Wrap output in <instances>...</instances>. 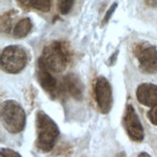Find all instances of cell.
<instances>
[{
	"label": "cell",
	"instance_id": "obj_12",
	"mask_svg": "<svg viewBox=\"0 0 157 157\" xmlns=\"http://www.w3.org/2000/svg\"><path fill=\"white\" fill-rule=\"evenodd\" d=\"M33 27V23L29 17H25L17 22L13 28V37L16 39L25 38L29 34Z\"/></svg>",
	"mask_w": 157,
	"mask_h": 157
},
{
	"label": "cell",
	"instance_id": "obj_5",
	"mask_svg": "<svg viewBox=\"0 0 157 157\" xmlns=\"http://www.w3.org/2000/svg\"><path fill=\"white\" fill-rule=\"evenodd\" d=\"M133 54L139 63V68L147 74L157 73V49L149 42L141 41L133 46Z\"/></svg>",
	"mask_w": 157,
	"mask_h": 157
},
{
	"label": "cell",
	"instance_id": "obj_10",
	"mask_svg": "<svg viewBox=\"0 0 157 157\" xmlns=\"http://www.w3.org/2000/svg\"><path fill=\"white\" fill-rule=\"evenodd\" d=\"M137 99L140 103L147 107L157 105V86L154 83H141L136 90Z\"/></svg>",
	"mask_w": 157,
	"mask_h": 157
},
{
	"label": "cell",
	"instance_id": "obj_3",
	"mask_svg": "<svg viewBox=\"0 0 157 157\" xmlns=\"http://www.w3.org/2000/svg\"><path fill=\"white\" fill-rule=\"evenodd\" d=\"M1 121L9 133L19 134L25 127V112L17 101L6 100L1 104Z\"/></svg>",
	"mask_w": 157,
	"mask_h": 157
},
{
	"label": "cell",
	"instance_id": "obj_4",
	"mask_svg": "<svg viewBox=\"0 0 157 157\" xmlns=\"http://www.w3.org/2000/svg\"><path fill=\"white\" fill-rule=\"evenodd\" d=\"M28 63V53L23 47L11 45L2 51L0 65L5 73L17 74L26 67Z\"/></svg>",
	"mask_w": 157,
	"mask_h": 157
},
{
	"label": "cell",
	"instance_id": "obj_9",
	"mask_svg": "<svg viewBox=\"0 0 157 157\" xmlns=\"http://www.w3.org/2000/svg\"><path fill=\"white\" fill-rule=\"evenodd\" d=\"M37 78L42 88H43L52 99H54L59 95L60 88L58 86V82L56 80V78H53V76L52 75L50 71L38 66Z\"/></svg>",
	"mask_w": 157,
	"mask_h": 157
},
{
	"label": "cell",
	"instance_id": "obj_15",
	"mask_svg": "<svg viewBox=\"0 0 157 157\" xmlns=\"http://www.w3.org/2000/svg\"><path fill=\"white\" fill-rule=\"evenodd\" d=\"M117 3H113L110 8H109V10L106 12V14H105V17H103V20H102V25H105L108 23V21H110V19L112 17V16L113 15L114 13V11L117 10Z\"/></svg>",
	"mask_w": 157,
	"mask_h": 157
},
{
	"label": "cell",
	"instance_id": "obj_20",
	"mask_svg": "<svg viewBox=\"0 0 157 157\" xmlns=\"http://www.w3.org/2000/svg\"><path fill=\"white\" fill-rule=\"evenodd\" d=\"M138 157H151L150 156L148 153H147V152H141L140 154H139V156Z\"/></svg>",
	"mask_w": 157,
	"mask_h": 157
},
{
	"label": "cell",
	"instance_id": "obj_2",
	"mask_svg": "<svg viewBox=\"0 0 157 157\" xmlns=\"http://www.w3.org/2000/svg\"><path fill=\"white\" fill-rule=\"evenodd\" d=\"M36 137L35 146L41 152H50L53 148L60 134L57 124L50 116L39 111L36 114Z\"/></svg>",
	"mask_w": 157,
	"mask_h": 157
},
{
	"label": "cell",
	"instance_id": "obj_14",
	"mask_svg": "<svg viewBox=\"0 0 157 157\" xmlns=\"http://www.w3.org/2000/svg\"><path fill=\"white\" fill-rule=\"evenodd\" d=\"M57 1V9L61 15H68L71 10L73 9L76 0H56Z\"/></svg>",
	"mask_w": 157,
	"mask_h": 157
},
{
	"label": "cell",
	"instance_id": "obj_11",
	"mask_svg": "<svg viewBox=\"0 0 157 157\" xmlns=\"http://www.w3.org/2000/svg\"><path fill=\"white\" fill-rule=\"evenodd\" d=\"M19 7L23 10H35L43 13L50 12L52 0H16Z\"/></svg>",
	"mask_w": 157,
	"mask_h": 157
},
{
	"label": "cell",
	"instance_id": "obj_1",
	"mask_svg": "<svg viewBox=\"0 0 157 157\" xmlns=\"http://www.w3.org/2000/svg\"><path fill=\"white\" fill-rule=\"evenodd\" d=\"M72 58V52L69 45L64 41H52L44 47L38 59V66L51 73H62Z\"/></svg>",
	"mask_w": 157,
	"mask_h": 157
},
{
	"label": "cell",
	"instance_id": "obj_17",
	"mask_svg": "<svg viewBox=\"0 0 157 157\" xmlns=\"http://www.w3.org/2000/svg\"><path fill=\"white\" fill-rule=\"evenodd\" d=\"M147 117L149 121L151 122L153 125L157 126V105L151 108V110H149L147 113Z\"/></svg>",
	"mask_w": 157,
	"mask_h": 157
},
{
	"label": "cell",
	"instance_id": "obj_16",
	"mask_svg": "<svg viewBox=\"0 0 157 157\" xmlns=\"http://www.w3.org/2000/svg\"><path fill=\"white\" fill-rule=\"evenodd\" d=\"M0 153H1V157H22L19 152L7 147H2L0 149Z\"/></svg>",
	"mask_w": 157,
	"mask_h": 157
},
{
	"label": "cell",
	"instance_id": "obj_13",
	"mask_svg": "<svg viewBox=\"0 0 157 157\" xmlns=\"http://www.w3.org/2000/svg\"><path fill=\"white\" fill-rule=\"evenodd\" d=\"M17 14L16 10H10L6 12L1 17V31L3 33H9L12 28V22H13L14 17Z\"/></svg>",
	"mask_w": 157,
	"mask_h": 157
},
{
	"label": "cell",
	"instance_id": "obj_7",
	"mask_svg": "<svg viewBox=\"0 0 157 157\" xmlns=\"http://www.w3.org/2000/svg\"><path fill=\"white\" fill-rule=\"evenodd\" d=\"M122 123L128 137L134 142H142L144 138V130L138 114L132 105H127L123 114Z\"/></svg>",
	"mask_w": 157,
	"mask_h": 157
},
{
	"label": "cell",
	"instance_id": "obj_8",
	"mask_svg": "<svg viewBox=\"0 0 157 157\" xmlns=\"http://www.w3.org/2000/svg\"><path fill=\"white\" fill-rule=\"evenodd\" d=\"M61 90L77 101H82L83 99V83L75 74H68L63 78Z\"/></svg>",
	"mask_w": 157,
	"mask_h": 157
},
{
	"label": "cell",
	"instance_id": "obj_6",
	"mask_svg": "<svg viewBox=\"0 0 157 157\" xmlns=\"http://www.w3.org/2000/svg\"><path fill=\"white\" fill-rule=\"evenodd\" d=\"M94 95L99 111L103 114L110 113L113 108V98L112 86L110 82L107 80V78L99 76L96 78L94 86Z\"/></svg>",
	"mask_w": 157,
	"mask_h": 157
},
{
	"label": "cell",
	"instance_id": "obj_19",
	"mask_svg": "<svg viewBox=\"0 0 157 157\" xmlns=\"http://www.w3.org/2000/svg\"><path fill=\"white\" fill-rule=\"evenodd\" d=\"M144 2L146 3L148 7L157 9V0H144Z\"/></svg>",
	"mask_w": 157,
	"mask_h": 157
},
{
	"label": "cell",
	"instance_id": "obj_18",
	"mask_svg": "<svg viewBox=\"0 0 157 157\" xmlns=\"http://www.w3.org/2000/svg\"><path fill=\"white\" fill-rule=\"evenodd\" d=\"M118 52H119V51L118 50H117L116 52H114L112 56H111V57L109 58V60H108V65H110V66H112V65H113L114 63L117 62V56H118Z\"/></svg>",
	"mask_w": 157,
	"mask_h": 157
},
{
	"label": "cell",
	"instance_id": "obj_21",
	"mask_svg": "<svg viewBox=\"0 0 157 157\" xmlns=\"http://www.w3.org/2000/svg\"><path fill=\"white\" fill-rule=\"evenodd\" d=\"M114 157H127V156H126V153H125L124 151H121V152L117 153Z\"/></svg>",
	"mask_w": 157,
	"mask_h": 157
}]
</instances>
